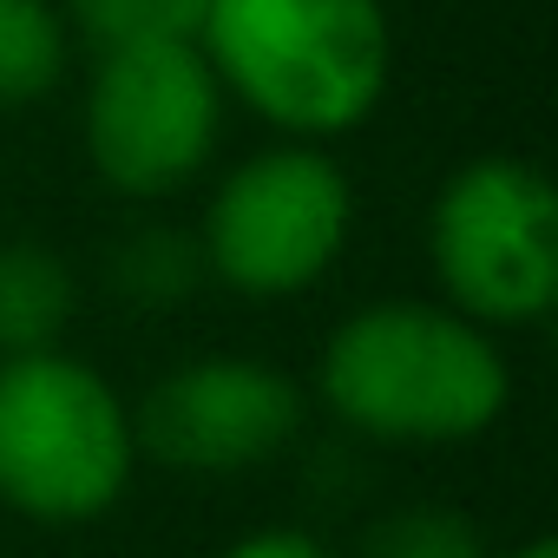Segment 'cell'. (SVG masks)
<instances>
[{
    "label": "cell",
    "instance_id": "cell-5",
    "mask_svg": "<svg viewBox=\"0 0 558 558\" xmlns=\"http://www.w3.org/2000/svg\"><path fill=\"white\" fill-rule=\"evenodd\" d=\"M223 125V86L197 40H132L106 47L86 93V151L99 178L125 197L184 191Z\"/></svg>",
    "mask_w": 558,
    "mask_h": 558
},
{
    "label": "cell",
    "instance_id": "cell-14",
    "mask_svg": "<svg viewBox=\"0 0 558 558\" xmlns=\"http://www.w3.org/2000/svg\"><path fill=\"white\" fill-rule=\"evenodd\" d=\"M506 558H558V545H551V538H525V545L506 551Z\"/></svg>",
    "mask_w": 558,
    "mask_h": 558
},
{
    "label": "cell",
    "instance_id": "cell-1",
    "mask_svg": "<svg viewBox=\"0 0 558 558\" xmlns=\"http://www.w3.org/2000/svg\"><path fill=\"white\" fill-rule=\"evenodd\" d=\"M197 47L217 86L296 138L355 132L395 66L381 0H204Z\"/></svg>",
    "mask_w": 558,
    "mask_h": 558
},
{
    "label": "cell",
    "instance_id": "cell-3",
    "mask_svg": "<svg viewBox=\"0 0 558 558\" xmlns=\"http://www.w3.org/2000/svg\"><path fill=\"white\" fill-rule=\"evenodd\" d=\"M132 414L112 381L73 355L0 362V499L27 519H99L132 480Z\"/></svg>",
    "mask_w": 558,
    "mask_h": 558
},
{
    "label": "cell",
    "instance_id": "cell-8",
    "mask_svg": "<svg viewBox=\"0 0 558 558\" xmlns=\"http://www.w3.org/2000/svg\"><path fill=\"white\" fill-rule=\"evenodd\" d=\"M73 269L47 243H0V355L53 349L73 323Z\"/></svg>",
    "mask_w": 558,
    "mask_h": 558
},
{
    "label": "cell",
    "instance_id": "cell-10",
    "mask_svg": "<svg viewBox=\"0 0 558 558\" xmlns=\"http://www.w3.org/2000/svg\"><path fill=\"white\" fill-rule=\"evenodd\" d=\"M362 558H486V538L453 506H401L368 525Z\"/></svg>",
    "mask_w": 558,
    "mask_h": 558
},
{
    "label": "cell",
    "instance_id": "cell-2",
    "mask_svg": "<svg viewBox=\"0 0 558 558\" xmlns=\"http://www.w3.org/2000/svg\"><path fill=\"white\" fill-rule=\"evenodd\" d=\"M506 395L493 336L440 303H368L323 349V401L368 440H473L499 421Z\"/></svg>",
    "mask_w": 558,
    "mask_h": 558
},
{
    "label": "cell",
    "instance_id": "cell-9",
    "mask_svg": "<svg viewBox=\"0 0 558 558\" xmlns=\"http://www.w3.org/2000/svg\"><path fill=\"white\" fill-rule=\"evenodd\" d=\"M66 73V21L53 0H0V106H34Z\"/></svg>",
    "mask_w": 558,
    "mask_h": 558
},
{
    "label": "cell",
    "instance_id": "cell-12",
    "mask_svg": "<svg viewBox=\"0 0 558 558\" xmlns=\"http://www.w3.org/2000/svg\"><path fill=\"white\" fill-rule=\"evenodd\" d=\"M197 283V250L171 230H145L119 250V290L138 303H171Z\"/></svg>",
    "mask_w": 558,
    "mask_h": 558
},
{
    "label": "cell",
    "instance_id": "cell-13",
    "mask_svg": "<svg viewBox=\"0 0 558 558\" xmlns=\"http://www.w3.org/2000/svg\"><path fill=\"white\" fill-rule=\"evenodd\" d=\"M223 558H329V545H316L310 532H290V525H269V532L236 538Z\"/></svg>",
    "mask_w": 558,
    "mask_h": 558
},
{
    "label": "cell",
    "instance_id": "cell-7",
    "mask_svg": "<svg viewBox=\"0 0 558 558\" xmlns=\"http://www.w3.org/2000/svg\"><path fill=\"white\" fill-rule=\"evenodd\" d=\"M303 427V395L283 368L250 355H204L171 368L138 421L132 440L178 473H236L283 453Z\"/></svg>",
    "mask_w": 558,
    "mask_h": 558
},
{
    "label": "cell",
    "instance_id": "cell-4",
    "mask_svg": "<svg viewBox=\"0 0 558 558\" xmlns=\"http://www.w3.org/2000/svg\"><path fill=\"white\" fill-rule=\"evenodd\" d=\"M427 256L466 323H538L558 303V197L525 158L460 165L427 217Z\"/></svg>",
    "mask_w": 558,
    "mask_h": 558
},
{
    "label": "cell",
    "instance_id": "cell-11",
    "mask_svg": "<svg viewBox=\"0 0 558 558\" xmlns=\"http://www.w3.org/2000/svg\"><path fill=\"white\" fill-rule=\"evenodd\" d=\"M66 8L99 47L197 40V27H204V0H66Z\"/></svg>",
    "mask_w": 558,
    "mask_h": 558
},
{
    "label": "cell",
    "instance_id": "cell-6",
    "mask_svg": "<svg viewBox=\"0 0 558 558\" xmlns=\"http://www.w3.org/2000/svg\"><path fill=\"white\" fill-rule=\"evenodd\" d=\"M349 178L310 145L236 165L204 210V263L243 296H296L323 283L349 243Z\"/></svg>",
    "mask_w": 558,
    "mask_h": 558
}]
</instances>
